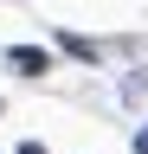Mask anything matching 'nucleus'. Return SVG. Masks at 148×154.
<instances>
[{
  "mask_svg": "<svg viewBox=\"0 0 148 154\" xmlns=\"http://www.w3.org/2000/svg\"><path fill=\"white\" fill-rule=\"evenodd\" d=\"M7 64H13V71H26V77H45V71H52V51H39V45H13V51H7Z\"/></svg>",
  "mask_w": 148,
  "mask_h": 154,
  "instance_id": "obj_1",
  "label": "nucleus"
},
{
  "mask_svg": "<svg viewBox=\"0 0 148 154\" xmlns=\"http://www.w3.org/2000/svg\"><path fill=\"white\" fill-rule=\"evenodd\" d=\"M135 154H148V128H142V135H135Z\"/></svg>",
  "mask_w": 148,
  "mask_h": 154,
  "instance_id": "obj_2",
  "label": "nucleus"
}]
</instances>
